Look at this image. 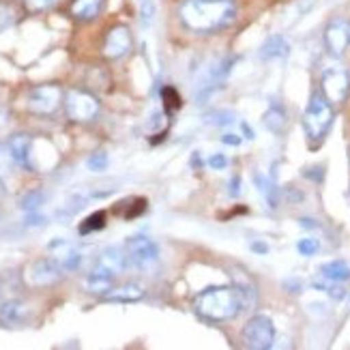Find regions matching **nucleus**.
Returning a JSON list of instances; mask_svg holds the SVG:
<instances>
[{
  "label": "nucleus",
  "mask_w": 350,
  "mask_h": 350,
  "mask_svg": "<svg viewBox=\"0 0 350 350\" xmlns=\"http://www.w3.org/2000/svg\"><path fill=\"white\" fill-rule=\"evenodd\" d=\"M250 303H254V288L211 286L193 299V310L204 321L226 323L237 318Z\"/></svg>",
  "instance_id": "obj_1"
},
{
  "label": "nucleus",
  "mask_w": 350,
  "mask_h": 350,
  "mask_svg": "<svg viewBox=\"0 0 350 350\" xmlns=\"http://www.w3.org/2000/svg\"><path fill=\"white\" fill-rule=\"evenodd\" d=\"M180 20L193 33H217L237 20V7L232 0H185Z\"/></svg>",
  "instance_id": "obj_2"
},
{
  "label": "nucleus",
  "mask_w": 350,
  "mask_h": 350,
  "mask_svg": "<svg viewBox=\"0 0 350 350\" xmlns=\"http://www.w3.org/2000/svg\"><path fill=\"white\" fill-rule=\"evenodd\" d=\"M333 105L331 101L316 93L312 95V99L308 101L306 105V112H303V118H301V125H303V131H306L308 140L316 146L325 140V135L329 133L331 125H333Z\"/></svg>",
  "instance_id": "obj_3"
},
{
  "label": "nucleus",
  "mask_w": 350,
  "mask_h": 350,
  "mask_svg": "<svg viewBox=\"0 0 350 350\" xmlns=\"http://www.w3.org/2000/svg\"><path fill=\"white\" fill-rule=\"evenodd\" d=\"M241 338L247 348H254V350L273 348V344H275V325H273L269 316H262V314L254 316L247 321V325L243 327Z\"/></svg>",
  "instance_id": "obj_4"
},
{
  "label": "nucleus",
  "mask_w": 350,
  "mask_h": 350,
  "mask_svg": "<svg viewBox=\"0 0 350 350\" xmlns=\"http://www.w3.org/2000/svg\"><path fill=\"white\" fill-rule=\"evenodd\" d=\"M125 254L131 267L135 269H150L159 260V245L148 237H131L125 243Z\"/></svg>",
  "instance_id": "obj_5"
},
{
  "label": "nucleus",
  "mask_w": 350,
  "mask_h": 350,
  "mask_svg": "<svg viewBox=\"0 0 350 350\" xmlns=\"http://www.w3.org/2000/svg\"><path fill=\"white\" fill-rule=\"evenodd\" d=\"M321 86H323V95L331 103H342V101H346V97L350 93V75L344 67H338V65L327 67L323 71Z\"/></svg>",
  "instance_id": "obj_6"
},
{
  "label": "nucleus",
  "mask_w": 350,
  "mask_h": 350,
  "mask_svg": "<svg viewBox=\"0 0 350 350\" xmlns=\"http://www.w3.org/2000/svg\"><path fill=\"white\" fill-rule=\"evenodd\" d=\"M65 110L71 120L86 123V120H93L97 116L99 101L93 95L84 93V90H69L65 97Z\"/></svg>",
  "instance_id": "obj_7"
},
{
  "label": "nucleus",
  "mask_w": 350,
  "mask_h": 350,
  "mask_svg": "<svg viewBox=\"0 0 350 350\" xmlns=\"http://www.w3.org/2000/svg\"><path fill=\"white\" fill-rule=\"evenodd\" d=\"M60 99H63V90L54 84H43L30 90L26 97V105L28 110H33L37 114H52L60 105Z\"/></svg>",
  "instance_id": "obj_8"
},
{
  "label": "nucleus",
  "mask_w": 350,
  "mask_h": 350,
  "mask_svg": "<svg viewBox=\"0 0 350 350\" xmlns=\"http://www.w3.org/2000/svg\"><path fill=\"white\" fill-rule=\"evenodd\" d=\"M325 48L331 56H344L350 50V22L344 18L331 20L325 28Z\"/></svg>",
  "instance_id": "obj_9"
},
{
  "label": "nucleus",
  "mask_w": 350,
  "mask_h": 350,
  "mask_svg": "<svg viewBox=\"0 0 350 350\" xmlns=\"http://www.w3.org/2000/svg\"><path fill=\"white\" fill-rule=\"evenodd\" d=\"M63 267L58 265L54 256H45L26 269V280L33 286H50L63 278Z\"/></svg>",
  "instance_id": "obj_10"
},
{
  "label": "nucleus",
  "mask_w": 350,
  "mask_h": 350,
  "mask_svg": "<svg viewBox=\"0 0 350 350\" xmlns=\"http://www.w3.org/2000/svg\"><path fill=\"white\" fill-rule=\"evenodd\" d=\"M30 310L28 303L20 301V299H9L0 303V327L5 329H18L30 323Z\"/></svg>",
  "instance_id": "obj_11"
},
{
  "label": "nucleus",
  "mask_w": 350,
  "mask_h": 350,
  "mask_svg": "<svg viewBox=\"0 0 350 350\" xmlns=\"http://www.w3.org/2000/svg\"><path fill=\"white\" fill-rule=\"evenodd\" d=\"M50 256H54L58 265L63 267V271H75L80 265H82V252L71 245V243L63 241V239H58V241H52L50 243Z\"/></svg>",
  "instance_id": "obj_12"
},
{
  "label": "nucleus",
  "mask_w": 350,
  "mask_h": 350,
  "mask_svg": "<svg viewBox=\"0 0 350 350\" xmlns=\"http://www.w3.org/2000/svg\"><path fill=\"white\" fill-rule=\"evenodd\" d=\"M131 50V33L125 26H114L103 43V52L108 58H120Z\"/></svg>",
  "instance_id": "obj_13"
},
{
  "label": "nucleus",
  "mask_w": 350,
  "mask_h": 350,
  "mask_svg": "<svg viewBox=\"0 0 350 350\" xmlns=\"http://www.w3.org/2000/svg\"><path fill=\"white\" fill-rule=\"evenodd\" d=\"M95 265L101 267V269H105V271L114 273V275H118V273H123V271L127 269L129 260H127L125 250H120V247H105V250L99 254V258L95 260Z\"/></svg>",
  "instance_id": "obj_14"
},
{
  "label": "nucleus",
  "mask_w": 350,
  "mask_h": 350,
  "mask_svg": "<svg viewBox=\"0 0 350 350\" xmlns=\"http://www.w3.org/2000/svg\"><path fill=\"white\" fill-rule=\"evenodd\" d=\"M114 273H110V271H105V269H101V267H93L88 271V275L84 278V288L88 293H97V295H101V293H108L110 288H112V284H114Z\"/></svg>",
  "instance_id": "obj_15"
},
{
  "label": "nucleus",
  "mask_w": 350,
  "mask_h": 350,
  "mask_svg": "<svg viewBox=\"0 0 350 350\" xmlns=\"http://www.w3.org/2000/svg\"><path fill=\"white\" fill-rule=\"evenodd\" d=\"M9 155L15 163L24 165V168L30 170V150H33V138L28 135H13L7 144Z\"/></svg>",
  "instance_id": "obj_16"
},
{
  "label": "nucleus",
  "mask_w": 350,
  "mask_h": 350,
  "mask_svg": "<svg viewBox=\"0 0 350 350\" xmlns=\"http://www.w3.org/2000/svg\"><path fill=\"white\" fill-rule=\"evenodd\" d=\"M288 52H291V43L286 41V37L282 35H273L269 37L265 43H262V48H260V56L265 60H280V58H286Z\"/></svg>",
  "instance_id": "obj_17"
},
{
  "label": "nucleus",
  "mask_w": 350,
  "mask_h": 350,
  "mask_svg": "<svg viewBox=\"0 0 350 350\" xmlns=\"http://www.w3.org/2000/svg\"><path fill=\"white\" fill-rule=\"evenodd\" d=\"M323 280H329V282H348L350 280V265L344 262V260H331V262H325L321 269H318Z\"/></svg>",
  "instance_id": "obj_18"
},
{
  "label": "nucleus",
  "mask_w": 350,
  "mask_h": 350,
  "mask_svg": "<svg viewBox=\"0 0 350 350\" xmlns=\"http://www.w3.org/2000/svg\"><path fill=\"white\" fill-rule=\"evenodd\" d=\"M144 297L142 288L138 286H120V288H110V293L105 295L108 301H114V303H133V301H140Z\"/></svg>",
  "instance_id": "obj_19"
},
{
  "label": "nucleus",
  "mask_w": 350,
  "mask_h": 350,
  "mask_svg": "<svg viewBox=\"0 0 350 350\" xmlns=\"http://www.w3.org/2000/svg\"><path fill=\"white\" fill-rule=\"evenodd\" d=\"M254 183H256L258 191H260V193H262V198L267 200V204H269L271 208H275V206H278V202H280L275 183H273L269 176L260 174V172H256V174H254Z\"/></svg>",
  "instance_id": "obj_20"
},
{
  "label": "nucleus",
  "mask_w": 350,
  "mask_h": 350,
  "mask_svg": "<svg viewBox=\"0 0 350 350\" xmlns=\"http://www.w3.org/2000/svg\"><path fill=\"white\" fill-rule=\"evenodd\" d=\"M101 5H103V0H75L71 13L80 20H93L99 13Z\"/></svg>",
  "instance_id": "obj_21"
},
{
  "label": "nucleus",
  "mask_w": 350,
  "mask_h": 350,
  "mask_svg": "<svg viewBox=\"0 0 350 350\" xmlns=\"http://www.w3.org/2000/svg\"><path fill=\"white\" fill-rule=\"evenodd\" d=\"M45 202V193L41 189H30L22 196L20 200V208L26 211V213H35L41 208V204Z\"/></svg>",
  "instance_id": "obj_22"
},
{
  "label": "nucleus",
  "mask_w": 350,
  "mask_h": 350,
  "mask_svg": "<svg viewBox=\"0 0 350 350\" xmlns=\"http://www.w3.org/2000/svg\"><path fill=\"white\" fill-rule=\"evenodd\" d=\"M265 123L273 133H280L284 129V125H286V112L280 108V105H273V108L265 116Z\"/></svg>",
  "instance_id": "obj_23"
},
{
  "label": "nucleus",
  "mask_w": 350,
  "mask_h": 350,
  "mask_svg": "<svg viewBox=\"0 0 350 350\" xmlns=\"http://www.w3.org/2000/svg\"><path fill=\"white\" fill-rule=\"evenodd\" d=\"M155 13H157V7H155V0H142L140 5V24L142 28H150L155 22Z\"/></svg>",
  "instance_id": "obj_24"
},
{
  "label": "nucleus",
  "mask_w": 350,
  "mask_h": 350,
  "mask_svg": "<svg viewBox=\"0 0 350 350\" xmlns=\"http://www.w3.org/2000/svg\"><path fill=\"white\" fill-rule=\"evenodd\" d=\"M108 163H110L108 155H105L103 150H99V153H93L86 159V168L90 172H103V170H108Z\"/></svg>",
  "instance_id": "obj_25"
},
{
  "label": "nucleus",
  "mask_w": 350,
  "mask_h": 350,
  "mask_svg": "<svg viewBox=\"0 0 350 350\" xmlns=\"http://www.w3.org/2000/svg\"><path fill=\"white\" fill-rule=\"evenodd\" d=\"M297 250H299L301 256L312 258V256L318 254V250H321V243H318L316 239H312V237H308V239H301V241L297 243Z\"/></svg>",
  "instance_id": "obj_26"
},
{
  "label": "nucleus",
  "mask_w": 350,
  "mask_h": 350,
  "mask_svg": "<svg viewBox=\"0 0 350 350\" xmlns=\"http://www.w3.org/2000/svg\"><path fill=\"white\" fill-rule=\"evenodd\" d=\"M103 219H105L103 213H93V215L86 217V221L80 226V232L88 234V232H93V230H99V228H103V224H105Z\"/></svg>",
  "instance_id": "obj_27"
},
{
  "label": "nucleus",
  "mask_w": 350,
  "mask_h": 350,
  "mask_svg": "<svg viewBox=\"0 0 350 350\" xmlns=\"http://www.w3.org/2000/svg\"><path fill=\"white\" fill-rule=\"evenodd\" d=\"M9 150L0 148V193L7 189V172H9Z\"/></svg>",
  "instance_id": "obj_28"
},
{
  "label": "nucleus",
  "mask_w": 350,
  "mask_h": 350,
  "mask_svg": "<svg viewBox=\"0 0 350 350\" xmlns=\"http://www.w3.org/2000/svg\"><path fill=\"white\" fill-rule=\"evenodd\" d=\"M213 125H219V127H228V125H234L237 123V116L232 112H217V114H213V120H211Z\"/></svg>",
  "instance_id": "obj_29"
},
{
  "label": "nucleus",
  "mask_w": 350,
  "mask_h": 350,
  "mask_svg": "<svg viewBox=\"0 0 350 350\" xmlns=\"http://www.w3.org/2000/svg\"><path fill=\"white\" fill-rule=\"evenodd\" d=\"M208 168L211 170H226L228 168V157L224 153H215V155H211L208 157Z\"/></svg>",
  "instance_id": "obj_30"
},
{
  "label": "nucleus",
  "mask_w": 350,
  "mask_h": 350,
  "mask_svg": "<svg viewBox=\"0 0 350 350\" xmlns=\"http://www.w3.org/2000/svg\"><path fill=\"white\" fill-rule=\"evenodd\" d=\"M26 3H28V7L33 9V11H43V9L52 7L56 0H26Z\"/></svg>",
  "instance_id": "obj_31"
},
{
  "label": "nucleus",
  "mask_w": 350,
  "mask_h": 350,
  "mask_svg": "<svg viewBox=\"0 0 350 350\" xmlns=\"http://www.w3.org/2000/svg\"><path fill=\"white\" fill-rule=\"evenodd\" d=\"M224 144H230V146H239L241 142H243V135L239 133V131H228V133H224Z\"/></svg>",
  "instance_id": "obj_32"
},
{
  "label": "nucleus",
  "mask_w": 350,
  "mask_h": 350,
  "mask_svg": "<svg viewBox=\"0 0 350 350\" xmlns=\"http://www.w3.org/2000/svg\"><path fill=\"white\" fill-rule=\"evenodd\" d=\"M230 196L239 198L241 196V176H232L230 178Z\"/></svg>",
  "instance_id": "obj_33"
},
{
  "label": "nucleus",
  "mask_w": 350,
  "mask_h": 350,
  "mask_svg": "<svg viewBox=\"0 0 350 350\" xmlns=\"http://www.w3.org/2000/svg\"><path fill=\"white\" fill-rule=\"evenodd\" d=\"M241 135H243L245 140H254V138H256V135H254V129H252L247 123H241Z\"/></svg>",
  "instance_id": "obj_34"
},
{
  "label": "nucleus",
  "mask_w": 350,
  "mask_h": 350,
  "mask_svg": "<svg viewBox=\"0 0 350 350\" xmlns=\"http://www.w3.org/2000/svg\"><path fill=\"white\" fill-rule=\"evenodd\" d=\"M252 250L258 252V254H267L269 252V245H265V243H260V241H256V243H252Z\"/></svg>",
  "instance_id": "obj_35"
},
{
  "label": "nucleus",
  "mask_w": 350,
  "mask_h": 350,
  "mask_svg": "<svg viewBox=\"0 0 350 350\" xmlns=\"http://www.w3.org/2000/svg\"><path fill=\"white\" fill-rule=\"evenodd\" d=\"M9 123V110L7 108H0V129Z\"/></svg>",
  "instance_id": "obj_36"
}]
</instances>
